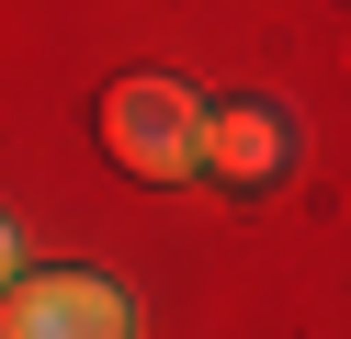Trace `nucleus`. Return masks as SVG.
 <instances>
[{
	"instance_id": "3",
	"label": "nucleus",
	"mask_w": 351,
	"mask_h": 339,
	"mask_svg": "<svg viewBox=\"0 0 351 339\" xmlns=\"http://www.w3.org/2000/svg\"><path fill=\"white\" fill-rule=\"evenodd\" d=\"M283 170H295V113H283L272 90L215 102V125H204V181L215 192H272Z\"/></svg>"
},
{
	"instance_id": "2",
	"label": "nucleus",
	"mask_w": 351,
	"mask_h": 339,
	"mask_svg": "<svg viewBox=\"0 0 351 339\" xmlns=\"http://www.w3.org/2000/svg\"><path fill=\"white\" fill-rule=\"evenodd\" d=\"M0 339H136V294L114 271H23L12 305H0Z\"/></svg>"
},
{
	"instance_id": "1",
	"label": "nucleus",
	"mask_w": 351,
	"mask_h": 339,
	"mask_svg": "<svg viewBox=\"0 0 351 339\" xmlns=\"http://www.w3.org/2000/svg\"><path fill=\"white\" fill-rule=\"evenodd\" d=\"M204 125H215V102L182 68H125L102 90V158L125 181H204Z\"/></svg>"
}]
</instances>
